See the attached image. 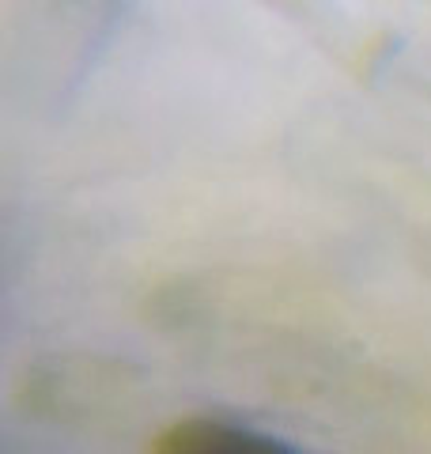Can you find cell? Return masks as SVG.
<instances>
[{"label":"cell","instance_id":"6da1fadb","mask_svg":"<svg viewBox=\"0 0 431 454\" xmlns=\"http://www.w3.org/2000/svg\"><path fill=\"white\" fill-rule=\"evenodd\" d=\"M152 454H299V450L277 435L242 428V424L197 417L163 432Z\"/></svg>","mask_w":431,"mask_h":454}]
</instances>
